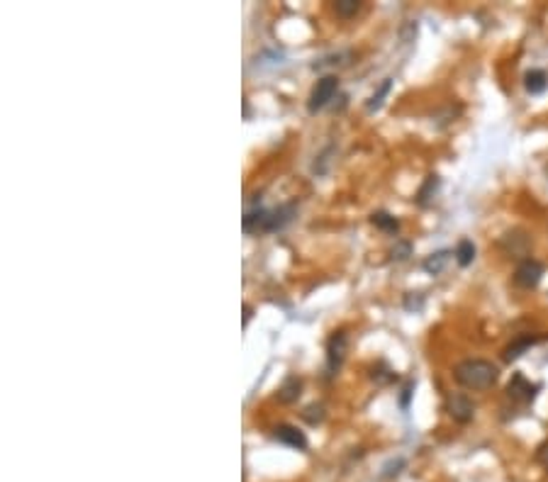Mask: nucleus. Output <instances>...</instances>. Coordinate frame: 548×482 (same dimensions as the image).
<instances>
[{"mask_svg": "<svg viewBox=\"0 0 548 482\" xmlns=\"http://www.w3.org/2000/svg\"><path fill=\"white\" fill-rule=\"evenodd\" d=\"M454 378H456V383L466 390H487L497 383L499 370H497V365L490 361L468 358V361H461L454 368Z\"/></svg>", "mask_w": 548, "mask_h": 482, "instance_id": "f257e3e1", "label": "nucleus"}, {"mask_svg": "<svg viewBox=\"0 0 548 482\" xmlns=\"http://www.w3.org/2000/svg\"><path fill=\"white\" fill-rule=\"evenodd\" d=\"M337 93H339V78L337 76L319 78V81L315 83V88H312V93H310V103H307V110L315 115L317 110H322L324 105H329V100H332Z\"/></svg>", "mask_w": 548, "mask_h": 482, "instance_id": "f03ea898", "label": "nucleus"}, {"mask_svg": "<svg viewBox=\"0 0 548 482\" xmlns=\"http://www.w3.org/2000/svg\"><path fill=\"white\" fill-rule=\"evenodd\" d=\"M541 278H544V266H541L539 261H534V258H524V261L519 263L517 273H514V283L526 290L536 288V285L541 283Z\"/></svg>", "mask_w": 548, "mask_h": 482, "instance_id": "7ed1b4c3", "label": "nucleus"}, {"mask_svg": "<svg viewBox=\"0 0 548 482\" xmlns=\"http://www.w3.org/2000/svg\"><path fill=\"white\" fill-rule=\"evenodd\" d=\"M347 346H349V336L344 331H337L327 343V368L329 373H337L342 368L344 358H347Z\"/></svg>", "mask_w": 548, "mask_h": 482, "instance_id": "20e7f679", "label": "nucleus"}, {"mask_svg": "<svg viewBox=\"0 0 548 482\" xmlns=\"http://www.w3.org/2000/svg\"><path fill=\"white\" fill-rule=\"evenodd\" d=\"M446 412H449V417L454 421L468 424L473 419V414H475V407H473V402L466 395H449L446 397Z\"/></svg>", "mask_w": 548, "mask_h": 482, "instance_id": "39448f33", "label": "nucleus"}, {"mask_svg": "<svg viewBox=\"0 0 548 482\" xmlns=\"http://www.w3.org/2000/svg\"><path fill=\"white\" fill-rule=\"evenodd\" d=\"M536 385H531L529 380L524 378L521 373H514L512 380H509L507 385V397L514 402H519V405H526V402H531L536 397Z\"/></svg>", "mask_w": 548, "mask_h": 482, "instance_id": "423d86ee", "label": "nucleus"}, {"mask_svg": "<svg viewBox=\"0 0 548 482\" xmlns=\"http://www.w3.org/2000/svg\"><path fill=\"white\" fill-rule=\"evenodd\" d=\"M273 436H275V441L285 443V446H290V448H297V451H305L307 448V436L297 426H292V424H278V426L273 429Z\"/></svg>", "mask_w": 548, "mask_h": 482, "instance_id": "0eeeda50", "label": "nucleus"}, {"mask_svg": "<svg viewBox=\"0 0 548 482\" xmlns=\"http://www.w3.org/2000/svg\"><path fill=\"white\" fill-rule=\"evenodd\" d=\"M529 236L524 232H509V234L502 236V246L507 248V253L512 256H526L529 253Z\"/></svg>", "mask_w": 548, "mask_h": 482, "instance_id": "6e6552de", "label": "nucleus"}, {"mask_svg": "<svg viewBox=\"0 0 548 482\" xmlns=\"http://www.w3.org/2000/svg\"><path fill=\"white\" fill-rule=\"evenodd\" d=\"M292 215H295V205H283V208H278V210H270V212H268V224H266V232H278V229H283V227L292 220Z\"/></svg>", "mask_w": 548, "mask_h": 482, "instance_id": "1a4fd4ad", "label": "nucleus"}, {"mask_svg": "<svg viewBox=\"0 0 548 482\" xmlns=\"http://www.w3.org/2000/svg\"><path fill=\"white\" fill-rule=\"evenodd\" d=\"M268 212L270 210H263V208H256L251 212H247L244 215V232H249V234H254V232H266V224H268Z\"/></svg>", "mask_w": 548, "mask_h": 482, "instance_id": "9d476101", "label": "nucleus"}, {"mask_svg": "<svg viewBox=\"0 0 548 482\" xmlns=\"http://www.w3.org/2000/svg\"><path fill=\"white\" fill-rule=\"evenodd\" d=\"M300 392H302V380L297 378V375H290V378H285V383L280 385L278 400L283 402V405H290V402H297Z\"/></svg>", "mask_w": 548, "mask_h": 482, "instance_id": "9b49d317", "label": "nucleus"}, {"mask_svg": "<svg viewBox=\"0 0 548 482\" xmlns=\"http://www.w3.org/2000/svg\"><path fill=\"white\" fill-rule=\"evenodd\" d=\"M370 222H373L380 232H385V234H395V232L400 229V220H397L395 215H390V212H373V215H370Z\"/></svg>", "mask_w": 548, "mask_h": 482, "instance_id": "f8f14e48", "label": "nucleus"}, {"mask_svg": "<svg viewBox=\"0 0 548 482\" xmlns=\"http://www.w3.org/2000/svg\"><path fill=\"white\" fill-rule=\"evenodd\" d=\"M534 343H536V336H521V338H517V341L509 343V346L504 348V361H507V363L517 361L521 353L529 351V348L534 346Z\"/></svg>", "mask_w": 548, "mask_h": 482, "instance_id": "ddd939ff", "label": "nucleus"}, {"mask_svg": "<svg viewBox=\"0 0 548 482\" xmlns=\"http://www.w3.org/2000/svg\"><path fill=\"white\" fill-rule=\"evenodd\" d=\"M439 185H441V181H439V176H436V173L427 176V181H424V185L419 188V193H417V203L422 205V208H427V205L432 203L434 195L439 193Z\"/></svg>", "mask_w": 548, "mask_h": 482, "instance_id": "4468645a", "label": "nucleus"}, {"mask_svg": "<svg viewBox=\"0 0 548 482\" xmlns=\"http://www.w3.org/2000/svg\"><path fill=\"white\" fill-rule=\"evenodd\" d=\"M449 261H451V251H446V248L444 251H436L424 261V271L429 275H439L446 266H449Z\"/></svg>", "mask_w": 548, "mask_h": 482, "instance_id": "2eb2a0df", "label": "nucleus"}, {"mask_svg": "<svg viewBox=\"0 0 548 482\" xmlns=\"http://www.w3.org/2000/svg\"><path fill=\"white\" fill-rule=\"evenodd\" d=\"M524 88L529 91L531 95H539L544 93L548 88V76L544 71H529L524 76Z\"/></svg>", "mask_w": 548, "mask_h": 482, "instance_id": "dca6fc26", "label": "nucleus"}, {"mask_svg": "<svg viewBox=\"0 0 548 482\" xmlns=\"http://www.w3.org/2000/svg\"><path fill=\"white\" fill-rule=\"evenodd\" d=\"M456 261H459V266H471L473 261H475V246H473V241H468V239H463V241H459V246H456Z\"/></svg>", "mask_w": 548, "mask_h": 482, "instance_id": "f3484780", "label": "nucleus"}, {"mask_svg": "<svg viewBox=\"0 0 548 482\" xmlns=\"http://www.w3.org/2000/svg\"><path fill=\"white\" fill-rule=\"evenodd\" d=\"M390 88H392V78H385V81L380 83V88H378V91L370 95L368 103H366V110H368V113H373V110L380 108L382 100H385V95L390 93Z\"/></svg>", "mask_w": 548, "mask_h": 482, "instance_id": "a211bd4d", "label": "nucleus"}, {"mask_svg": "<svg viewBox=\"0 0 548 482\" xmlns=\"http://www.w3.org/2000/svg\"><path fill=\"white\" fill-rule=\"evenodd\" d=\"M334 10H337L339 18L347 20V18H354V15L359 13L361 3L359 0H337V3H334Z\"/></svg>", "mask_w": 548, "mask_h": 482, "instance_id": "6ab92c4d", "label": "nucleus"}, {"mask_svg": "<svg viewBox=\"0 0 548 482\" xmlns=\"http://www.w3.org/2000/svg\"><path fill=\"white\" fill-rule=\"evenodd\" d=\"M302 417H305L310 424H319L324 419V407L322 405H310L305 412H302Z\"/></svg>", "mask_w": 548, "mask_h": 482, "instance_id": "aec40b11", "label": "nucleus"}, {"mask_svg": "<svg viewBox=\"0 0 548 482\" xmlns=\"http://www.w3.org/2000/svg\"><path fill=\"white\" fill-rule=\"evenodd\" d=\"M409 251H412V246H409L407 241H402V243H397V246L392 248V258H397V261H404V258L409 256Z\"/></svg>", "mask_w": 548, "mask_h": 482, "instance_id": "412c9836", "label": "nucleus"}, {"mask_svg": "<svg viewBox=\"0 0 548 482\" xmlns=\"http://www.w3.org/2000/svg\"><path fill=\"white\" fill-rule=\"evenodd\" d=\"M412 390H414V383H407L404 385V390H402V400H400V405L407 410L409 407V397H412Z\"/></svg>", "mask_w": 548, "mask_h": 482, "instance_id": "4be33fe9", "label": "nucleus"}, {"mask_svg": "<svg viewBox=\"0 0 548 482\" xmlns=\"http://www.w3.org/2000/svg\"><path fill=\"white\" fill-rule=\"evenodd\" d=\"M536 460H539V463H544L548 468V441L539 446V451H536Z\"/></svg>", "mask_w": 548, "mask_h": 482, "instance_id": "5701e85b", "label": "nucleus"}, {"mask_svg": "<svg viewBox=\"0 0 548 482\" xmlns=\"http://www.w3.org/2000/svg\"><path fill=\"white\" fill-rule=\"evenodd\" d=\"M251 315H254V310H251V307H244V326H247L249 324V319H251Z\"/></svg>", "mask_w": 548, "mask_h": 482, "instance_id": "b1692460", "label": "nucleus"}]
</instances>
